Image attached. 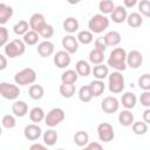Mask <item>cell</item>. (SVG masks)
Listing matches in <instances>:
<instances>
[{"label":"cell","mask_w":150,"mask_h":150,"mask_svg":"<svg viewBox=\"0 0 150 150\" xmlns=\"http://www.w3.org/2000/svg\"><path fill=\"white\" fill-rule=\"evenodd\" d=\"M25 50H26V43L20 39H14L4 47L5 55L9 59H15L18 56H21L25 53Z\"/></svg>","instance_id":"obj_1"},{"label":"cell","mask_w":150,"mask_h":150,"mask_svg":"<svg viewBox=\"0 0 150 150\" xmlns=\"http://www.w3.org/2000/svg\"><path fill=\"white\" fill-rule=\"evenodd\" d=\"M109 27V19L103 14H95L88 22V28L93 34H100Z\"/></svg>","instance_id":"obj_2"},{"label":"cell","mask_w":150,"mask_h":150,"mask_svg":"<svg viewBox=\"0 0 150 150\" xmlns=\"http://www.w3.org/2000/svg\"><path fill=\"white\" fill-rule=\"evenodd\" d=\"M108 88L112 94H120L124 89V76L121 71H112L108 76Z\"/></svg>","instance_id":"obj_3"},{"label":"cell","mask_w":150,"mask_h":150,"mask_svg":"<svg viewBox=\"0 0 150 150\" xmlns=\"http://www.w3.org/2000/svg\"><path fill=\"white\" fill-rule=\"evenodd\" d=\"M36 80V73L33 68H23L14 75V81L19 86H27L34 83Z\"/></svg>","instance_id":"obj_4"},{"label":"cell","mask_w":150,"mask_h":150,"mask_svg":"<svg viewBox=\"0 0 150 150\" xmlns=\"http://www.w3.org/2000/svg\"><path fill=\"white\" fill-rule=\"evenodd\" d=\"M64 120V111L61 108H53L52 110H49L46 115L45 118V123L47 127H56L57 124H60L62 121Z\"/></svg>","instance_id":"obj_5"},{"label":"cell","mask_w":150,"mask_h":150,"mask_svg":"<svg viewBox=\"0 0 150 150\" xmlns=\"http://www.w3.org/2000/svg\"><path fill=\"white\" fill-rule=\"evenodd\" d=\"M0 94L6 100H16L20 95V89L16 84L1 82L0 83Z\"/></svg>","instance_id":"obj_6"},{"label":"cell","mask_w":150,"mask_h":150,"mask_svg":"<svg viewBox=\"0 0 150 150\" xmlns=\"http://www.w3.org/2000/svg\"><path fill=\"white\" fill-rule=\"evenodd\" d=\"M97 135H98V138L100 141L102 142H110L114 139L115 137V131H114V128L110 123L108 122H102L98 124L97 127Z\"/></svg>","instance_id":"obj_7"},{"label":"cell","mask_w":150,"mask_h":150,"mask_svg":"<svg viewBox=\"0 0 150 150\" xmlns=\"http://www.w3.org/2000/svg\"><path fill=\"white\" fill-rule=\"evenodd\" d=\"M118 107H120L118 100L116 97H114V96H107L101 102V109L105 114H114V112H116L118 110Z\"/></svg>","instance_id":"obj_8"},{"label":"cell","mask_w":150,"mask_h":150,"mask_svg":"<svg viewBox=\"0 0 150 150\" xmlns=\"http://www.w3.org/2000/svg\"><path fill=\"white\" fill-rule=\"evenodd\" d=\"M47 25L46 20H45V16L41 14V13H34L30 19H29V26H30V29L36 32V33H40L45 26Z\"/></svg>","instance_id":"obj_9"},{"label":"cell","mask_w":150,"mask_h":150,"mask_svg":"<svg viewBox=\"0 0 150 150\" xmlns=\"http://www.w3.org/2000/svg\"><path fill=\"white\" fill-rule=\"evenodd\" d=\"M70 61H71L70 54L67 53L66 50H59L54 55V64L57 68H66V67H68L70 64Z\"/></svg>","instance_id":"obj_10"},{"label":"cell","mask_w":150,"mask_h":150,"mask_svg":"<svg viewBox=\"0 0 150 150\" xmlns=\"http://www.w3.org/2000/svg\"><path fill=\"white\" fill-rule=\"evenodd\" d=\"M62 47L69 54H74L79 49V41L74 35H66L62 39Z\"/></svg>","instance_id":"obj_11"},{"label":"cell","mask_w":150,"mask_h":150,"mask_svg":"<svg viewBox=\"0 0 150 150\" xmlns=\"http://www.w3.org/2000/svg\"><path fill=\"white\" fill-rule=\"evenodd\" d=\"M142 62H143V56H142L141 52L134 49L128 53V55H127V66L128 67L136 69L142 64Z\"/></svg>","instance_id":"obj_12"},{"label":"cell","mask_w":150,"mask_h":150,"mask_svg":"<svg viewBox=\"0 0 150 150\" xmlns=\"http://www.w3.org/2000/svg\"><path fill=\"white\" fill-rule=\"evenodd\" d=\"M41 134H42L41 128L35 123L28 124L23 129V135L28 141H36L41 136Z\"/></svg>","instance_id":"obj_13"},{"label":"cell","mask_w":150,"mask_h":150,"mask_svg":"<svg viewBox=\"0 0 150 150\" xmlns=\"http://www.w3.org/2000/svg\"><path fill=\"white\" fill-rule=\"evenodd\" d=\"M111 16V20L115 22V23H123L124 21H127V18H128V13H127V9L124 6L120 5V6H116L114 12L110 14Z\"/></svg>","instance_id":"obj_14"},{"label":"cell","mask_w":150,"mask_h":150,"mask_svg":"<svg viewBox=\"0 0 150 150\" xmlns=\"http://www.w3.org/2000/svg\"><path fill=\"white\" fill-rule=\"evenodd\" d=\"M36 49H38V54H39L40 56H42V57H48V56H50V55L54 53V45H53L50 41L46 40V41L40 42V43L38 45V47H36Z\"/></svg>","instance_id":"obj_15"},{"label":"cell","mask_w":150,"mask_h":150,"mask_svg":"<svg viewBox=\"0 0 150 150\" xmlns=\"http://www.w3.org/2000/svg\"><path fill=\"white\" fill-rule=\"evenodd\" d=\"M88 86H89V88H90V91H91V94H93V97H98V96H101V95L103 94L104 89H105V84H104V82L101 81V80H94V81H91Z\"/></svg>","instance_id":"obj_16"},{"label":"cell","mask_w":150,"mask_h":150,"mask_svg":"<svg viewBox=\"0 0 150 150\" xmlns=\"http://www.w3.org/2000/svg\"><path fill=\"white\" fill-rule=\"evenodd\" d=\"M12 112L18 117H23L28 112V105L25 101H15L12 105Z\"/></svg>","instance_id":"obj_17"},{"label":"cell","mask_w":150,"mask_h":150,"mask_svg":"<svg viewBox=\"0 0 150 150\" xmlns=\"http://www.w3.org/2000/svg\"><path fill=\"white\" fill-rule=\"evenodd\" d=\"M75 70H76V73H77L80 76L87 77V76L90 75V73H91L93 69H91L90 64H89L87 61L80 60V61H77L76 64H75Z\"/></svg>","instance_id":"obj_18"},{"label":"cell","mask_w":150,"mask_h":150,"mask_svg":"<svg viewBox=\"0 0 150 150\" xmlns=\"http://www.w3.org/2000/svg\"><path fill=\"white\" fill-rule=\"evenodd\" d=\"M121 102H122V105L125 108V109H132L135 105H136V102H137V97L134 93H124L122 95V98H121Z\"/></svg>","instance_id":"obj_19"},{"label":"cell","mask_w":150,"mask_h":150,"mask_svg":"<svg viewBox=\"0 0 150 150\" xmlns=\"http://www.w3.org/2000/svg\"><path fill=\"white\" fill-rule=\"evenodd\" d=\"M118 122L123 127H130V125H132L134 124V114L130 110H128V109L121 111L118 114Z\"/></svg>","instance_id":"obj_20"},{"label":"cell","mask_w":150,"mask_h":150,"mask_svg":"<svg viewBox=\"0 0 150 150\" xmlns=\"http://www.w3.org/2000/svg\"><path fill=\"white\" fill-rule=\"evenodd\" d=\"M103 38H104V41H105L107 46H112V47L117 46L122 40V36L117 30H110Z\"/></svg>","instance_id":"obj_21"},{"label":"cell","mask_w":150,"mask_h":150,"mask_svg":"<svg viewBox=\"0 0 150 150\" xmlns=\"http://www.w3.org/2000/svg\"><path fill=\"white\" fill-rule=\"evenodd\" d=\"M13 15V8L6 4H0V25H5Z\"/></svg>","instance_id":"obj_22"},{"label":"cell","mask_w":150,"mask_h":150,"mask_svg":"<svg viewBox=\"0 0 150 150\" xmlns=\"http://www.w3.org/2000/svg\"><path fill=\"white\" fill-rule=\"evenodd\" d=\"M29 118L33 123L38 124L40 122H42L45 118H46V115H45V111L42 108L40 107H34L33 109H30L29 111Z\"/></svg>","instance_id":"obj_23"},{"label":"cell","mask_w":150,"mask_h":150,"mask_svg":"<svg viewBox=\"0 0 150 150\" xmlns=\"http://www.w3.org/2000/svg\"><path fill=\"white\" fill-rule=\"evenodd\" d=\"M94 77L96 80H104L107 76H109V69H108V66H104V64H97L91 70Z\"/></svg>","instance_id":"obj_24"},{"label":"cell","mask_w":150,"mask_h":150,"mask_svg":"<svg viewBox=\"0 0 150 150\" xmlns=\"http://www.w3.org/2000/svg\"><path fill=\"white\" fill-rule=\"evenodd\" d=\"M63 29H64L67 33H69L70 35H71L73 33H75V32L79 29V21H77V19H75V18H73V16L67 18V19L63 21Z\"/></svg>","instance_id":"obj_25"},{"label":"cell","mask_w":150,"mask_h":150,"mask_svg":"<svg viewBox=\"0 0 150 150\" xmlns=\"http://www.w3.org/2000/svg\"><path fill=\"white\" fill-rule=\"evenodd\" d=\"M127 52L122 48V47H116L115 49L111 50L109 59L114 60V61H118V62H127Z\"/></svg>","instance_id":"obj_26"},{"label":"cell","mask_w":150,"mask_h":150,"mask_svg":"<svg viewBox=\"0 0 150 150\" xmlns=\"http://www.w3.org/2000/svg\"><path fill=\"white\" fill-rule=\"evenodd\" d=\"M75 91H76V88H75V84H73V83H62L60 86V94L64 98L73 97Z\"/></svg>","instance_id":"obj_27"},{"label":"cell","mask_w":150,"mask_h":150,"mask_svg":"<svg viewBox=\"0 0 150 150\" xmlns=\"http://www.w3.org/2000/svg\"><path fill=\"white\" fill-rule=\"evenodd\" d=\"M28 94L33 100H41L45 95V89L40 84H32L28 89Z\"/></svg>","instance_id":"obj_28"},{"label":"cell","mask_w":150,"mask_h":150,"mask_svg":"<svg viewBox=\"0 0 150 150\" xmlns=\"http://www.w3.org/2000/svg\"><path fill=\"white\" fill-rule=\"evenodd\" d=\"M127 22H128V25H129L130 27L137 28V27L142 26V23H143V18H142V15H141L139 13L134 12V13H130V14L128 15Z\"/></svg>","instance_id":"obj_29"},{"label":"cell","mask_w":150,"mask_h":150,"mask_svg":"<svg viewBox=\"0 0 150 150\" xmlns=\"http://www.w3.org/2000/svg\"><path fill=\"white\" fill-rule=\"evenodd\" d=\"M29 28H30L29 22H27L26 20H20V21H18V22L13 26V32H14L16 35H25L27 32L30 30Z\"/></svg>","instance_id":"obj_30"},{"label":"cell","mask_w":150,"mask_h":150,"mask_svg":"<svg viewBox=\"0 0 150 150\" xmlns=\"http://www.w3.org/2000/svg\"><path fill=\"white\" fill-rule=\"evenodd\" d=\"M77 77H79V74L76 73V70L74 69H68L66 71L62 73L61 75V81L62 83H75L77 81Z\"/></svg>","instance_id":"obj_31"},{"label":"cell","mask_w":150,"mask_h":150,"mask_svg":"<svg viewBox=\"0 0 150 150\" xmlns=\"http://www.w3.org/2000/svg\"><path fill=\"white\" fill-rule=\"evenodd\" d=\"M57 141V132L54 129H49L43 134V142L47 146H53Z\"/></svg>","instance_id":"obj_32"},{"label":"cell","mask_w":150,"mask_h":150,"mask_svg":"<svg viewBox=\"0 0 150 150\" xmlns=\"http://www.w3.org/2000/svg\"><path fill=\"white\" fill-rule=\"evenodd\" d=\"M88 141H89V135L83 131V130H80V131H76L75 135H74V142L76 145L79 146H84L88 144Z\"/></svg>","instance_id":"obj_33"},{"label":"cell","mask_w":150,"mask_h":150,"mask_svg":"<svg viewBox=\"0 0 150 150\" xmlns=\"http://www.w3.org/2000/svg\"><path fill=\"white\" fill-rule=\"evenodd\" d=\"M39 39H40V34L30 29L29 32H27V33L23 35L22 41H23L26 45H28V46H34V45L38 43Z\"/></svg>","instance_id":"obj_34"},{"label":"cell","mask_w":150,"mask_h":150,"mask_svg":"<svg viewBox=\"0 0 150 150\" xmlns=\"http://www.w3.org/2000/svg\"><path fill=\"white\" fill-rule=\"evenodd\" d=\"M89 61H90V63L96 64V66L97 64H102V62L104 61V53H102V52H100V50L94 48L89 53Z\"/></svg>","instance_id":"obj_35"},{"label":"cell","mask_w":150,"mask_h":150,"mask_svg":"<svg viewBox=\"0 0 150 150\" xmlns=\"http://www.w3.org/2000/svg\"><path fill=\"white\" fill-rule=\"evenodd\" d=\"M115 7L116 6H115V4L111 0H102L98 4V9L103 13V15L104 14H111L114 12Z\"/></svg>","instance_id":"obj_36"},{"label":"cell","mask_w":150,"mask_h":150,"mask_svg":"<svg viewBox=\"0 0 150 150\" xmlns=\"http://www.w3.org/2000/svg\"><path fill=\"white\" fill-rule=\"evenodd\" d=\"M76 39H77L79 42H81L83 45H89L90 42H93L94 35L90 30H81V32H79Z\"/></svg>","instance_id":"obj_37"},{"label":"cell","mask_w":150,"mask_h":150,"mask_svg":"<svg viewBox=\"0 0 150 150\" xmlns=\"http://www.w3.org/2000/svg\"><path fill=\"white\" fill-rule=\"evenodd\" d=\"M79 98H80L82 102H84V103L91 101L93 94H91V91H90L89 86H82V87L80 88V90H79Z\"/></svg>","instance_id":"obj_38"},{"label":"cell","mask_w":150,"mask_h":150,"mask_svg":"<svg viewBox=\"0 0 150 150\" xmlns=\"http://www.w3.org/2000/svg\"><path fill=\"white\" fill-rule=\"evenodd\" d=\"M1 124H2V127L6 128V129H13V128L15 127V124H16L15 117H14L13 115H9V114L4 115V116H2V120H1Z\"/></svg>","instance_id":"obj_39"},{"label":"cell","mask_w":150,"mask_h":150,"mask_svg":"<svg viewBox=\"0 0 150 150\" xmlns=\"http://www.w3.org/2000/svg\"><path fill=\"white\" fill-rule=\"evenodd\" d=\"M134 134L136 135H144L148 131V124L145 122H134V124L131 125Z\"/></svg>","instance_id":"obj_40"},{"label":"cell","mask_w":150,"mask_h":150,"mask_svg":"<svg viewBox=\"0 0 150 150\" xmlns=\"http://www.w3.org/2000/svg\"><path fill=\"white\" fill-rule=\"evenodd\" d=\"M138 11H139L141 15L150 18V1L149 0H141L138 2Z\"/></svg>","instance_id":"obj_41"},{"label":"cell","mask_w":150,"mask_h":150,"mask_svg":"<svg viewBox=\"0 0 150 150\" xmlns=\"http://www.w3.org/2000/svg\"><path fill=\"white\" fill-rule=\"evenodd\" d=\"M138 87L144 91H150V74H143L138 79Z\"/></svg>","instance_id":"obj_42"},{"label":"cell","mask_w":150,"mask_h":150,"mask_svg":"<svg viewBox=\"0 0 150 150\" xmlns=\"http://www.w3.org/2000/svg\"><path fill=\"white\" fill-rule=\"evenodd\" d=\"M108 66L109 67H111V68H114L116 71H123V70H125L127 69V62H118V61H114V60H111V59H108Z\"/></svg>","instance_id":"obj_43"},{"label":"cell","mask_w":150,"mask_h":150,"mask_svg":"<svg viewBox=\"0 0 150 150\" xmlns=\"http://www.w3.org/2000/svg\"><path fill=\"white\" fill-rule=\"evenodd\" d=\"M39 34H40L42 38H45L46 40H48V39H50V38L54 35V28H53L52 25H48V23H47V25L45 26V28H43Z\"/></svg>","instance_id":"obj_44"},{"label":"cell","mask_w":150,"mask_h":150,"mask_svg":"<svg viewBox=\"0 0 150 150\" xmlns=\"http://www.w3.org/2000/svg\"><path fill=\"white\" fill-rule=\"evenodd\" d=\"M8 29L4 26L0 27V46H6L8 42Z\"/></svg>","instance_id":"obj_45"},{"label":"cell","mask_w":150,"mask_h":150,"mask_svg":"<svg viewBox=\"0 0 150 150\" xmlns=\"http://www.w3.org/2000/svg\"><path fill=\"white\" fill-rule=\"evenodd\" d=\"M94 45H95V49H97V50H100V52H102V53H104V50H105L107 47H108L107 43H105V41H104V38H103V36L97 38V39L95 40Z\"/></svg>","instance_id":"obj_46"},{"label":"cell","mask_w":150,"mask_h":150,"mask_svg":"<svg viewBox=\"0 0 150 150\" xmlns=\"http://www.w3.org/2000/svg\"><path fill=\"white\" fill-rule=\"evenodd\" d=\"M139 102L143 107L150 108V91H144L139 96Z\"/></svg>","instance_id":"obj_47"},{"label":"cell","mask_w":150,"mask_h":150,"mask_svg":"<svg viewBox=\"0 0 150 150\" xmlns=\"http://www.w3.org/2000/svg\"><path fill=\"white\" fill-rule=\"evenodd\" d=\"M87 146H88L90 150H103L102 145H101L98 142H90V143H88Z\"/></svg>","instance_id":"obj_48"},{"label":"cell","mask_w":150,"mask_h":150,"mask_svg":"<svg viewBox=\"0 0 150 150\" xmlns=\"http://www.w3.org/2000/svg\"><path fill=\"white\" fill-rule=\"evenodd\" d=\"M29 150H48V148L43 144H40V143H34L29 146Z\"/></svg>","instance_id":"obj_49"},{"label":"cell","mask_w":150,"mask_h":150,"mask_svg":"<svg viewBox=\"0 0 150 150\" xmlns=\"http://www.w3.org/2000/svg\"><path fill=\"white\" fill-rule=\"evenodd\" d=\"M6 67H7V59H6V55L0 54V70H4Z\"/></svg>","instance_id":"obj_50"},{"label":"cell","mask_w":150,"mask_h":150,"mask_svg":"<svg viewBox=\"0 0 150 150\" xmlns=\"http://www.w3.org/2000/svg\"><path fill=\"white\" fill-rule=\"evenodd\" d=\"M143 122L146 124H150V108H146L143 112Z\"/></svg>","instance_id":"obj_51"},{"label":"cell","mask_w":150,"mask_h":150,"mask_svg":"<svg viewBox=\"0 0 150 150\" xmlns=\"http://www.w3.org/2000/svg\"><path fill=\"white\" fill-rule=\"evenodd\" d=\"M136 4H137V0H124V1H123V5H124L125 8H131V7H134Z\"/></svg>","instance_id":"obj_52"},{"label":"cell","mask_w":150,"mask_h":150,"mask_svg":"<svg viewBox=\"0 0 150 150\" xmlns=\"http://www.w3.org/2000/svg\"><path fill=\"white\" fill-rule=\"evenodd\" d=\"M82 150H90V149H89L88 146H84V149H82Z\"/></svg>","instance_id":"obj_53"},{"label":"cell","mask_w":150,"mask_h":150,"mask_svg":"<svg viewBox=\"0 0 150 150\" xmlns=\"http://www.w3.org/2000/svg\"><path fill=\"white\" fill-rule=\"evenodd\" d=\"M57 150H64V149H57Z\"/></svg>","instance_id":"obj_54"}]
</instances>
